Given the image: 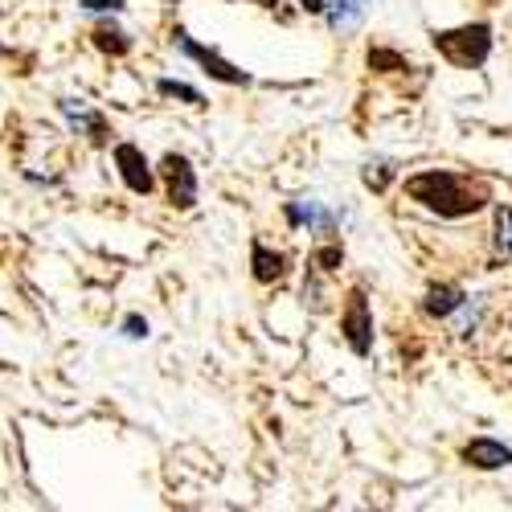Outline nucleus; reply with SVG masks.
<instances>
[{
	"instance_id": "f257e3e1",
	"label": "nucleus",
	"mask_w": 512,
	"mask_h": 512,
	"mask_svg": "<svg viewBox=\"0 0 512 512\" xmlns=\"http://www.w3.org/2000/svg\"><path fill=\"white\" fill-rule=\"evenodd\" d=\"M406 193L422 205H431L447 218H459V213H472L484 205V193L476 185H467L463 177L455 173H422V177H410L406 181Z\"/></svg>"
},
{
	"instance_id": "f03ea898",
	"label": "nucleus",
	"mask_w": 512,
	"mask_h": 512,
	"mask_svg": "<svg viewBox=\"0 0 512 512\" xmlns=\"http://www.w3.org/2000/svg\"><path fill=\"white\" fill-rule=\"evenodd\" d=\"M435 46H439L455 66L472 70V66H480V62L488 58V50H492V33H488V25H467V29L439 33V37H435Z\"/></svg>"
},
{
	"instance_id": "7ed1b4c3",
	"label": "nucleus",
	"mask_w": 512,
	"mask_h": 512,
	"mask_svg": "<svg viewBox=\"0 0 512 512\" xmlns=\"http://www.w3.org/2000/svg\"><path fill=\"white\" fill-rule=\"evenodd\" d=\"M164 181H168V201L189 209L197 201V181H193V168L185 156H164Z\"/></svg>"
},
{
	"instance_id": "20e7f679",
	"label": "nucleus",
	"mask_w": 512,
	"mask_h": 512,
	"mask_svg": "<svg viewBox=\"0 0 512 512\" xmlns=\"http://www.w3.org/2000/svg\"><path fill=\"white\" fill-rule=\"evenodd\" d=\"M345 336H349V345H353V353H369L373 349V320H369V304H365V295L357 291L353 300H349V308H345Z\"/></svg>"
},
{
	"instance_id": "39448f33",
	"label": "nucleus",
	"mask_w": 512,
	"mask_h": 512,
	"mask_svg": "<svg viewBox=\"0 0 512 512\" xmlns=\"http://www.w3.org/2000/svg\"><path fill=\"white\" fill-rule=\"evenodd\" d=\"M115 164L123 168V181H127L132 193H152V173H148V160L140 156V148L119 144L115 148Z\"/></svg>"
},
{
	"instance_id": "423d86ee",
	"label": "nucleus",
	"mask_w": 512,
	"mask_h": 512,
	"mask_svg": "<svg viewBox=\"0 0 512 512\" xmlns=\"http://www.w3.org/2000/svg\"><path fill=\"white\" fill-rule=\"evenodd\" d=\"M181 50H185L189 58H197V62H201V66H205L213 78H222V82H246V74H242V70H234V66H230V62H222L218 54H209V50L193 46V41H189L185 33H181Z\"/></svg>"
},
{
	"instance_id": "0eeeda50",
	"label": "nucleus",
	"mask_w": 512,
	"mask_h": 512,
	"mask_svg": "<svg viewBox=\"0 0 512 512\" xmlns=\"http://www.w3.org/2000/svg\"><path fill=\"white\" fill-rule=\"evenodd\" d=\"M463 459L476 463V467H504V463H512V451L504 443H492V439H472L463 447Z\"/></svg>"
},
{
	"instance_id": "6e6552de",
	"label": "nucleus",
	"mask_w": 512,
	"mask_h": 512,
	"mask_svg": "<svg viewBox=\"0 0 512 512\" xmlns=\"http://www.w3.org/2000/svg\"><path fill=\"white\" fill-rule=\"evenodd\" d=\"M369 9V0H332L328 5V17H332V29H353Z\"/></svg>"
},
{
	"instance_id": "1a4fd4ad",
	"label": "nucleus",
	"mask_w": 512,
	"mask_h": 512,
	"mask_svg": "<svg viewBox=\"0 0 512 512\" xmlns=\"http://www.w3.org/2000/svg\"><path fill=\"white\" fill-rule=\"evenodd\" d=\"M459 304H463L459 287H435L431 295H426V312H431V316H451Z\"/></svg>"
},
{
	"instance_id": "9d476101",
	"label": "nucleus",
	"mask_w": 512,
	"mask_h": 512,
	"mask_svg": "<svg viewBox=\"0 0 512 512\" xmlns=\"http://www.w3.org/2000/svg\"><path fill=\"white\" fill-rule=\"evenodd\" d=\"M279 275H283V254H271V250H263V246H254V279L271 283V279H279Z\"/></svg>"
},
{
	"instance_id": "9b49d317",
	"label": "nucleus",
	"mask_w": 512,
	"mask_h": 512,
	"mask_svg": "<svg viewBox=\"0 0 512 512\" xmlns=\"http://www.w3.org/2000/svg\"><path fill=\"white\" fill-rule=\"evenodd\" d=\"M496 250L500 254H512V209L508 205L496 209Z\"/></svg>"
},
{
	"instance_id": "f8f14e48",
	"label": "nucleus",
	"mask_w": 512,
	"mask_h": 512,
	"mask_svg": "<svg viewBox=\"0 0 512 512\" xmlns=\"http://www.w3.org/2000/svg\"><path fill=\"white\" fill-rule=\"evenodd\" d=\"M95 41H99L103 50H115V54H123L127 46H132V41H127L123 33H111V29H99V33H95Z\"/></svg>"
},
{
	"instance_id": "ddd939ff",
	"label": "nucleus",
	"mask_w": 512,
	"mask_h": 512,
	"mask_svg": "<svg viewBox=\"0 0 512 512\" xmlns=\"http://www.w3.org/2000/svg\"><path fill=\"white\" fill-rule=\"evenodd\" d=\"M160 91H164V95H177V99H185V103H201V95H197L193 87H181V82H160Z\"/></svg>"
},
{
	"instance_id": "4468645a",
	"label": "nucleus",
	"mask_w": 512,
	"mask_h": 512,
	"mask_svg": "<svg viewBox=\"0 0 512 512\" xmlns=\"http://www.w3.org/2000/svg\"><path fill=\"white\" fill-rule=\"evenodd\" d=\"M394 177V168L390 164H377V173H373V168H369V173H365V181L373 185V189H386V181Z\"/></svg>"
},
{
	"instance_id": "2eb2a0df",
	"label": "nucleus",
	"mask_w": 512,
	"mask_h": 512,
	"mask_svg": "<svg viewBox=\"0 0 512 512\" xmlns=\"http://www.w3.org/2000/svg\"><path fill=\"white\" fill-rule=\"evenodd\" d=\"M316 259H320V267H328V271H332V267L340 263V250H336V246H328V250H320V254H316Z\"/></svg>"
},
{
	"instance_id": "dca6fc26",
	"label": "nucleus",
	"mask_w": 512,
	"mask_h": 512,
	"mask_svg": "<svg viewBox=\"0 0 512 512\" xmlns=\"http://www.w3.org/2000/svg\"><path fill=\"white\" fill-rule=\"evenodd\" d=\"M369 62H373V66H402V58H398V54H386V50H377Z\"/></svg>"
},
{
	"instance_id": "f3484780",
	"label": "nucleus",
	"mask_w": 512,
	"mask_h": 512,
	"mask_svg": "<svg viewBox=\"0 0 512 512\" xmlns=\"http://www.w3.org/2000/svg\"><path fill=\"white\" fill-rule=\"evenodd\" d=\"M82 5H87V9H123V0H82Z\"/></svg>"
},
{
	"instance_id": "a211bd4d",
	"label": "nucleus",
	"mask_w": 512,
	"mask_h": 512,
	"mask_svg": "<svg viewBox=\"0 0 512 512\" xmlns=\"http://www.w3.org/2000/svg\"><path fill=\"white\" fill-rule=\"evenodd\" d=\"M144 332H148V324H144V320H136V316L127 320V336H144Z\"/></svg>"
},
{
	"instance_id": "6ab92c4d",
	"label": "nucleus",
	"mask_w": 512,
	"mask_h": 512,
	"mask_svg": "<svg viewBox=\"0 0 512 512\" xmlns=\"http://www.w3.org/2000/svg\"><path fill=\"white\" fill-rule=\"evenodd\" d=\"M304 9H324V0H304Z\"/></svg>"
}]
</instances>
